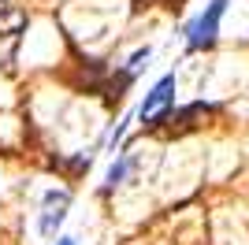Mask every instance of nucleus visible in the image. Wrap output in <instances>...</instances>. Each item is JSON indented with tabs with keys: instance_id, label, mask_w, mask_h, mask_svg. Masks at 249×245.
<instances>
[{
	"instance_id": "nucleus-1",
	"label": "nucleus",
	"mask_w": 249,
	"mask_h": 245,
	"mask_svg": "<svg viewBox=\"0 0 249 245\" xmlns=\"http://www.w3.org/2000/svg\"><path fill=\"white\" fill-rule=\"evenodd\" d=\"M171 104H175V74H164V78L145 93V101L138 108V119L145 122V126H160V122L171 115Z\"/></svg>"
},
{
	"instance_id": "nucleus-5",
	"label": "nucleus",
	"mask_w": 249,
	"mask_h": 245,
	"mask_svg": "<svg viewBox=\"0 0 249 245\" xmlns=\"http://www.w3.org/2000/svg\"><path fill=\"white\" fill-rule=\"evenodd\" d=\"M123 175H126V160L112 163V171H108V190H115V186L123 182Z\"/></svg>"
},
{
	"instance_id": "nucleus-6",
	"label": "nucleus",
	"mask_w": 249,
	"mask_h": 245,
	"mask_svg": "<svg viewBox=\"0 0 249 245\" xmlns=\"http://www.w3.org/2000/svg\"><path fill=\"white\" fill-rule=\"evenodd\" d=\"M60 223H63V208H56V212H49V215L41 219V230H45V234H52Z\"/></svg>"
},
{
	"instance_id": "nucleus-4",
	"label": "nucleus",
	"mask_w": 249,
	"mask_h": 245,
	"mask_svg": "<svg viewBox=\"0 0 249 245\" xmlns=\"http://www.w3.org/2000/svg\"><path fill=\"white\" fill-rule=\"evenodd\" d=\"M149 52H153L149 45H145V49H138L134 56H130V63H126V74H138V71H142V67L149 63Z\"/></svg>"
},
{
	"instance_id": "nucleus-7",
	"label": "nucleus",
	"mask_w": 249,
	"mask_h": 245,
	"mask_svg": "<svg viewBox=\"0 0 249 245\" xmlns=\"http://www.w3.org/2000/svg\"><path fill=\"white\" fill-rule=\"evenodd\" d=\"M60 245H74V238H60Z\"/></svg>"
},
{
	"instance_id": "nucleus-2",
	"label": "nucleus",
	"mask_w": 249,
	"mask_h": 245,
	"mask_svg": "<svg viewBox=\"0 0 249 245\" xmlns=\"http://www.w3.org/2000/svg\"><path fill=\"white\" fill-rule=\"evenodd\" d=\"M223 11H227V0H208V8L186 26V45L190 49H212V45H216Z\"/></svg>"
},
{
	"instance_id": "nucleus-3",
	"label": "nucleus",
	"mask_w": 249,
	"mask_h": 245,
	"mask_svg": "<svg viewBox=\"0 0 249 245\" xmlns=\"http://www.w3.org/2000/svg\"><path fill=\"white\" fill-rule=\"evenodd\" d=\"M22 11L8 8L4 0H0V60H8L11 52H15V41H19V30H22Z\"/></svg>"
}]
</instances>
